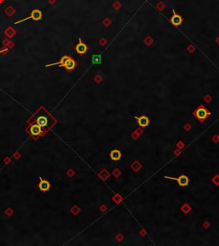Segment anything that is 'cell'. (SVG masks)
<instances>
[{
  "label": "cell",
  "instance_id": "obj_1",
  "mask_svg": "<svg viewBox=\"0 0 219 246\" xmlns=\"http://www.w3.org/2000/svg\"><path fill=\"white\" fill-rule=\"evenodd\" d=\"M55 123H56V119L43 107L40 108L28 119V123L39 125L43 132L50 130L55 124Z\"/></svg>",
  "mask_w": 219,
  "mask_h": 246
},
{
  "label": "cell",
  "instance_id": "obj_2",
  "mask_svg": "<svg viewBox=\"0 0 219 246\" xmlns=\"http://www.w3.org/2000/svg\"><path fill=\"white\" fill-rule=\"evenodd\" d=\"M194 115L199 121L204 122L209 117V115H211V112L205 107L200 106L194 112Z\"/></svg>",
  "mask_w": 219,
  "mask_h": 246
},
{
  "label": "cell",
  "instance_id": "obj_3",
  "mask_svg": "<svg viewBox=\"0 0 219 246\" xmlns=\"http://www.w3.org/2000/svg\"><path fill=\"white\" fill-rule=\"evenodd\" d=\"M41 18H42V12L40 10H33L31 12L29 16L26 17V18L23 19V20H20L18 22H16L15 24H18V23H23L25 21H27V20H30V19H32L33 21H40V20H41Z\"/></svg>",
  "mask_w": 219,
  "mask_h": 246
},
{
  "label": "cell",
  "instance_id": "obj_4",
  "mask_svg": "<svg viewBox=\"0 0 219 246\" xmlns=\"http://www.w3.org/2000/svg\"><path fill=\"white\" fill-rule=\"evenodd\" d=\"M164 178H168V179L176 181L178 183V184L181 187H185V186L188 185V184H189V178L186 175H181L179 177H172L165 176Z\"/></svg>",
  "mask_w": 219,
  "mask_h": 246
},
{
  "label": "cell",
  "instance_id": "obj_5",
  "mask_svg": "<svg viewBox=\"0 0 219 246\" xmlns=\"http://www.w3.org/2000/svg\"><path fill=\"white\" fill-rule=\"evenodd\" d=\"M134 119L137 120V123L139 124L140 127L141 128H146L149 125L150 123V119L148 117H146L145 115H142L141 117H134Z\"/></svg>",
  "mask_w": 219,
  "mask_h": 246
},
{
  "label": "cell",
  "instance_id": "obj_6",
  "mask_svg": "<svg viewBox=\"0 0 219 246\" xmlns=\"http://www.w3.org/2000/svg\"><path fill=\"white\" fill-rule=\"evenodd\" d=\"M75 50H76L77 53H79V54H85L87 52V47L80 39L79 40V43L75 47Z\"/></svg>",
  "mask_w": 219,
  "mask_h": 246
},
{
  "label": "cell",
  "instance_id": "obj_7",
  "mask_svg": "<svg viewBox=\"0 0 219 246\" xmlns=\"http://www.w3.org/2000/svg\"><path fill=\"white\" fill-rule=\"evenodd\" d=\"M29 132H30L33 136H40L43 131H42L41 128H40L39 125H37V124H32V125L30 126V128H29Z\"/></svg>",
  "mask_w": 219,
  "mask_h": 246
},
{
  "label": "cell",
  "instance_id": "obj_8",
  "mask_svg": "<svg viewBox=\"0 0 219 246\" xmlns=\"http://www.w3.org/2000/svg\"><path fill=\"white\" fill-rule=\"evenodd\" d=\"M173 12H174V15L172 16V17L171 18V23L173 26L177 27V26H179V25H181L182 23V18L181 17V16L175 14V10H173Z\"/></svg>",
  "mask_w": 219,
  "mask_h": 246
},
{
  "label": "cell",
  "instance_id": "obj_9",
  "mask_svg": "<svg viewBox=\"0 0 219 246\" xmlns=\"http://www.w3.org/2000/svg\"><path fill=\"white\" fill-rule=\"evenodd\" d=\"M70 59V58L69 56H63L61 60L59 62H56V63H52V64H46V67H50V66H53V65H59V66H63L64 67L65 64L68 63V61Z\"/></svg>",
  "mask_w": 219,
  "mask_h": 246
},
{
  "label": "cell",
  "instance_id": "obj_10",
  "mask_svg": "<svg viewBox=\"0 0 219 246\" xmlns=\"http://www.w3.org/2000/svg\"><path fill=\"white\" fill-rule=\"evenodd\" d=\"M110 157L113 161H117L122 158V153L118 149H113L110 153Z\"/></svg>",
  "mask_w": 219,
  "mask_h": 246
},
{
  "label": "cell",
  "instance_id": "obj_11",
  "mask_svg": "<svg viewBox=\"0 0 219 246\" xmlns=\"http://www.w3.org/2000/svg\"><path fill=\"white\" fill-rule=\"evenodd\" d=\"M39 187L42 191H47L50 189V183L46 180H43L40 178V183L39 184Z\"/></svg>",
  "mask_w": 219,
  "mask_h": 246
},
{
  "label": "cell",
  "instance_id": "obj_12",
  "mask_svg": "<svg viewBox=\"0 0 219 246\" xmlns=\"http://www.w3.org/2000/svg\"><path fill=\"white\" fill-rule=\"evenodd\" d=\"M75 66H76L75 61H74V59H72V58H70V59L68 61V63L65 64L64 68H65L67 71H73L74 69L75 68Z\"/></svg>",
  "mask_w": 219,
  "mask_h": 246
},
{
  "label": "cell",
  "instance_id": "obj_13",
  "mask_svg": "<svg viewBox=\"0 0 219 246\" xmlns=\"http://www.w3.org/2000/svg\"><path fill=\"white\" fill-rule=\"evenodd\" d=\"M92 62L93 64H100L102 62V58L100 55H93L92 58Z\"/></svg>",
  "mask_w": 219,
  "mask_h": 246
},
{
  "label": "cell",
  "instance_id": "obj_14",
  "mask_svg": "<svg viewBox=\"0 0 219 246\" xmlns=\"http://www.w3.org/2000/svg\"><path fill=\"white\" fill-rule=\"evenodd\" d=\"M4 51H5V50H4ZM0 51V53H1V52H3V51Z\"/></svg>",
  "mask_w": 219,
  "mask_h": 246
}]
</instances>
